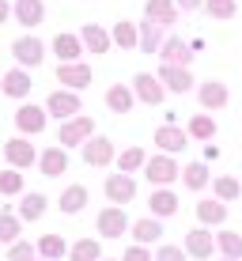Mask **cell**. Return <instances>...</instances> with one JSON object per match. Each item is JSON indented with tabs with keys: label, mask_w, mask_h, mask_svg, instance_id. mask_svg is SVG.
Returning <instances> with one entry per match:
<instances>
[{
	"label": "cell",
	"mask_w": 242,
	"mask_h": 261,
	"mask_svg": "<svg viewBox=\"0 0 242 261\" xmlns=\"http://www.w3.org/2000/svg\"><path fill=\"white\" fill-rule=\"evenodd\" d=\"M91 137H95V118L91 114H76V118L61 121V129H57V144L61 148H84Z\"/></svg>",
	"instance_id": "obj_1"
},
{
	"label": "cell",
	"mask_w": 242,
	"mask_h": 261,
	"mask_svg": "<svg viewBox=\"0 0 242 261\" xmlns=\"http://www.w3.org/2000/svg\"><path fill=\"white\" fill-rule=\"evenodd\" d=\"M144 178L159 190V186L178 182V178H182V167H178V159H174V155H167V151H163V155H151L148 163H144Z\"/></svg>",
	"instance_id": "obj_2"
},
{
	"label": "cell",
	"mask_w": 242,
	"mask_h": 261,
	"mask_svg": "<svg viewBox=\"0 0 242 261\" xmlns=\"http://www.w3.org/2000/svg\"><path fill=\"white\" fill-rule=\"evenodd\" d=\"M46 110H49V118H57V121H68V118H76V114H84V106H79V91H68V87L49 91Z\"/></svg>",
	"instance_id": "obj_3"
},
{
	"label": "cell",
	"mask_w": 242,
	"mask_h": 261,
	"mask_svg": "<svg viewBox=\"0 0 242 261\" xmlns=\"http://www.w3.org/2000/svg\"><path fill=\"white\" fill-rule=\"evenodd\" d=\"M46 121H49L46 106L23 102L19 110H15V129H19V137H38V133H46Z\"/></svg>",
	"instance_id": "obj_4"
},
{
	"label": "cell",
	"mask_w": 242,
	"mask_h": 261,
	"mask_svg": "<svg viewBox=\"0 0 242 261\" xmlns=\"http://www.w3.org/2000/svg\"><path fill=\"white\" fill-rule=\"evenodd\" d=\"M95 227H98V235H102V239H121L132 223H129V216H125V204H106V208L98 212Z\"/></svg>",
	"instance_id": "obj_5"
},
{
	"label": "cell",
	"mask_w": 242,
	"mask_h": 261,
	"mask_svg": "<svg viewBox=\"0 0 242 261\" xmlns=\"http://www.w3.org/2000/svg\"><path fill=\"white\" fill-rule=\"evenodd\" d=\"M12 57L19 68H38L42 61H46V46H42V38H34V34H23V38L12 42Z\"/></svg>",
	"instance_id": "obj_6"
},
{
	"label": "cell",
	"mask_w": 242,
	"mask_h": 261,
	"mask_svg": "<svg viewBox=\"0 0 242 261\" xmlns=\"http://www.w3.org/2000/svg\"><path fill=\"white\" fill-rule=\"evenodd\" d=\"M79 151H84V163L87 167H110V163H118V148H114L110 137H91Z\"/></svg>",
	"instance_id": "obj_7"
},
{
	"label": "cell",
	"mask_w": 242,
	"mask_h": 261,
	"mask_svg": "<svg viewBox=\"0 0 242 261\" xmlns=\"http://www.w3.org/2000/svg\"><path fill=\"white\" fill-rule=\"evenodd\" d=\"M185 254L197 257V261H208L216 254V235H212L204 223H197L193 231H185Z\"/></svg>",
	"instance_id": "obj_8"
},
{
	"label": "cell",
	"mask_w": 242,
	"mask_h": 261,
	"mask_svg": "<svg viewBox=\"0 0 242 261\" xmlns=\"http://www.w3.org/2000/svg\"><path fill=\"white\" fill-rule=\"evenodd\" d=\"M132 91H137V98H140L144 106H159V102L167 98L163 80L151 76V72H137V76H132Z\"/></svg>",
	"instance_id": "obj_9"
},
{
	"label": "cell",
	"mask_w": 242,
	"mask_h": 261,
	"mask_svg": "<svg viewBox=\"0 0 242 261\" xmlns=\"http://www.w3.org/2000/svg\"><path fill=\"white\" fill-rule=\"evenodd\" d=\"M4 159H8V167L26 170V167L38 163V151H34V144L26 140V137H12V140L4 144Z\"/></svg>",
	"instance_id": "obj_10"
},
{
	"label": "cell",
	"mask_w": 242,
	"mask_h": 261,
	"mask_svg": "<svg viewBox=\"0 0 242 261\" xmlns=\"http://www.w3.org/2000/svg\"><path fill=\"white\" fill-rule=\"evenodd\" d=\"M102 190H106V201H110V204H129L132 197H137V178L125 174V170H118V174L106 178Z\"/></svg>",
	"instance_id": "obj_11"
},
{
	"label": "cell",
	"mask_w": 242,
	"mask_h": 261,
	"mask_svg": "<svg viewBox=\"0 0 242 261\" xmlns=\"http://www.w3.org/2000/svg\"><path fill=\"white\" fill-rule=\"evenodd\" d=\"M151 140H155V148H159V151H167V155H178V151L190 148V133L178 129V125H170V121H167V125H159Z\"/></svg>",
	"instance_id": "obj_12"
},
{
	"label": "cell",
	"mask_w": 242,
	"mask_h": 261,
	"mask_svg": "<svg viewBox=\"0 0 242 261\" xmlns=\"http://www.w3.org/2000/svg\"><path fill=\"white\" fill-rule=\"evenodd\" d=\"M155 76L163 80V87H167V91H174V95H185V91H190V87L197 84L193 72L185 68V65H159Z\"/></svg>",
	"instance_id": "obj_13"
},
{
	"label": "cell",
	"mask_w": 242,
	"mask_h": 261,
	"mask_svg": "<svg viewBox=\"0 0 242 261\" xmlns=\"http://www.w3.org/2000/svg\"><path fill=\"white\" fill-rule=\"evenodd\" d=\"M57 84L68 91H84L91 84V68L79 65V61H65V65H57Z\"/></svg>",
	"instance_id": "obj_14"
},
{
	"label": "cell",
	"mask_w": 242,
	"mask_h": 261,
	"mask_svg": "<svg viewBox=\"0 0 242 261\" xmlns=\"http://www.w3.org/2000/svg\"><path fill=\"white\" fill-rule=\"evenodd\" d=\"M197 98H201V110H223V106L231 102V91L220 80H204V84L197 87Z\"/></svg>",
	"instance_id": "obj_15"
},
{
	"label": "cell",
	"mask_w": 242,
	"mask_h": 261,
	"mask_svg": "<svg viewBox=\"0 0 242 261\" xmlns=\"http://www.w3.org/2000/svg\"><path fill=\"white\" fill-rule=\"evenodd\" d=\"M31 87H34V80H31V72H26V68H12V72L0 76V91H4L8 98H26V95H31Z\"/></svg>",
	"instance_id": "obj_16"
},
{
	"label": "cell",
	"mask_w": 242,
	"mask_h": 261,
	"mask_svg": "<svg viewBox=\"0 0 242 261\" xmlns=\"http://www.w3.org/2000/svg\"><path fill=\"white\" fill-rule=\"evenodd\" d=\"M12 19L23 23L26 31H34V27L46 19V4H42V0H15L12 4Z\"/></svg>",
	"instance_id": "obj_17"
},
{
	"label": "cell",
	"mask_w": 242,
	"mask_h": 261,
	"mask_svg": "<svg viewBox=\"0 0 242 261\" xmlns=\"http://www.w3.org/2000/svg\"><path fill=\"white\" fill-rule=\"evenodd\" d=\"M38 170L46 178H61L68 170V148H61V144H53V148H46L38 155Z\"/></svg>",
	"instance_id": "obj_18"
},
{
	"label": "cell",
	"mask_w": 242,
	"mask_h": 261,
	"mask_svg": "<svg viewBox=\"0 0 242 261\" xmlns=\"http://www.w3.org/2000/svg\"><path fill=\"white\" fill-rule=\"evenodd\" d=\"M159 57H163V65H185L190 68L193 61V46L182 38H163V46H159Z\"/></svg>",
	"instance_id": "obj_19"
},
{
	"label": "cell",
	"mask_w": 242,
	"mask_h": 261,
	"mask_svg": "<svg viewBox=\"0 0 242 261\" xmlns=\"http://www.w3.org/2000/svg\"><path fill=\"white\" fill-rule=\"evenodd\" d=\"M178 0H148L144 4V19L151 23H159V27H170V23H178Z\"/></svg>",
	"instance_id": "obj_20"
},
{
	"label": "cell",
	"mask_w": 242,
	"mask_h": 261,
	"mask_svg": "<svg viewBox=\"0 0 242 261\" xmlns=\"http://www.w3.org/2000/svg\"><path fill=\"white\" fill-rule=\"evenodd\" d=\"M79 38H84V49L87 53H110V31L106 27H98V23H84L79 27Z\"/></svg>",
	"instance_id": "obj_21"
},
{
	"label": "cell",
	"mask_w": 242,
	"mask_h": 261,
	"mask_svg": "<svg viewBox=\"0 0 242 261\" xmlns=\"http://www.w3.org/2000/svg\"><path fill=\"white\" fill-rule=\"evenodd\" d=\"M178 204H182V201H178V193L170 190V186H159V190L148 197V208H151V216H159V220L174 216V212H178Z\"/></svg>",
	"instance_id": "obj_22"
},
{
	"label": "cell",
	"mask_w": 242,
	"mask_h": 261,
	"mask_svg": "<svg viewBox=\"0 0 242 261\" xmlns=\"http://www.w3.org/2000/svg\"><path fill=\"white\" fill-rule=\"evenodd\" d=\"M197 223H204V227H223V223H227V201H220V197L201 201L197 204Z\"/></svg>",
	"instance_id": "obj_23"
},
{
	"label": "cell",
	"mask_w": 242,
	"mask_h": 261,
	"mask_svg": "<svg viewBox=\"0 0 242 261\" xmlns=\"http://www.w3.org/2000/svg\"><path fill=\"white\" fill-rule=\"evenodd\" d=\"M106 106H110L114 114H129L132 106H137V91H132L129 84H110L106 87Z\"/></svg>",
	"instance_id": "obj_24"
},
{
	"label": "cell",
	"mask_w": 242,
	"mask_h": 261,
	"mask_svg": "<svg viewBox=\"0 0 242 261\" xmlns=\"http://www.w3.org/2000/svg\"><path fill=\"white\" fill-rule=\"evenodd\" d=\"M129 235L140 242V246H151V242L163 239V223H159V216H144V220H137L129 227Z\"/></svg>",
	"instance_id": "obj_25"
},
{
	"label": "cell",
	"mask_w": 242,
	"mask_h": 261,
	"mask_svg": "<svg viewBox=\"0 0 242 261\" xmlns=\"http://www.w3.org/2000/svg\"><path fill=\"white\" fill-rule=\"evenodd\" d=\"M53 53H57L61 65H65V61H79V53H84V38H79V34L61 31L57 38H53Z\"/></svg>",
	"instance_id": "obj_26"
},
{
	"label": "cell",
	"mask_w": 242,
	"mask_h": 261,
	"mask_svg": "<svg viewBox=\"0 0 242 261\" xmlns=\"http://www.w3.org/2000/svg\"><path fill=\"white\" fill-rule=\"evenodd\" d=\"M87 201H91V193H87V186H68V190L61 193L57 208L65 212V216H79V212L87 208Z\"/></svg>",
	"instance_id": "obj_27"
},
{
	"label": "cell",
	"mask_w": 242,
	"mask_h": 261,
	"mask_svg": "<svg viewBox=\"0 0 242 261\" xmlns=\"http://www.w3.org/2000/svg\"><path fill=\"white\" fill-rule=\"evenodd\" d=\"M46 208H49V201H46V193H23V201H19V220L23 223H38L42 216H46Z\"/></svg>",
	"instance_id": "obj_28"
},
{
	"label": "cell",
	"mask_w": 242,
	"mask_h": 261,
	"mask_svg": "<svg viewBox=\"0 0 242 261\" xmlns=\"http://www.w3.org/2000/svg\"><path fill=\"white\" fill-rule=\"evenodd\" d=\"M208 182H212V174H208V163H201V159H197V163H185V167H182V186H185V190L201 193Z\"/></svg>",
	"instance_id": "obj_29"
},
{
	"label": "cell",
	"mask_w": 242,
	"mask_h": 261,
	"mask_svg": "<svg viewBox=\"0 0 242 261\" xmlns=\"http://www.w3.org/2000/svg\"><path fill=\"white\" fill-rule=\"evenodd\" d=\"M216 250H220V257L238 261L242 257V235H238V231H231V227H220L216 231Z\"/></svg>",
	"instance_id": "obj_30"
},
{
	"label": "cell",
	"mask_w": 242,
	"mask_h": 261,
	"mask_svg": "<svg viewBox=\"0 0 242 261\" xmlns=\"http://www.w3.org/2000/svg\"><path fill=\"white\" fill-rule=\"evenodd\" d=\"M23 235V220L12 208H0V246H12Z\"/></svg>",
	"instance_id": "obj_31"
},
{
	"label": "cell",
	"mask_w": 242,
	"mask_h": 261,
	"mask_svg": "<svg viewBox=\"0 0 242 261\" xmlns=\"http://www.w3.org/2000/svg\"><path fill=\"white\" fill-rule=\"evenodd\" d=\"M110 38H114V46H121V49H137L140 46V27L129 23V19H121V23H114Z\"/></svg>",
	"instance_id": "obj_32"
},
{
	"label": "cell",
	"mask_w": 242,
	"mask_h": 261,
	"mask_svg": "<svg viewBox=\"0 0 242 261\" xmlns=\"http://www.w3.org/2000/svg\"><path fill=\"white\" fill-rule=\"evenodd\" d=\"M185 133H190L193 140H212L216 137V118H212V114H193L190 125H185Z\"/></svg>",
	"instance_id": "obj_33"
},
{
	"label": "cell",
	"mask_w": 242,
	"mask_h": 261,
	"mask_svg": "<svg viewBox=\"0 0 242 261\" xmlns=\"http://www.w3.org/2000/svg\"><path fill=\"white\" fill-rule=\"evenodd\" d=\"M148 163V151L140 148V144H132V148H125L118 155V170H125V174H137V170H144Z\"/></svg>",
	"instance_id": "obj_34"
},
{
	"label": "cell",
	"mask_w": 242,
	"mask_h": 261,
	"mask_svg": "<svg viewBox=\"0 0 242 261\" xmlns=\"http://www.w3.org/2000/svg\"><path fill=\"white\" fill-rule=\"evenodd\" d=\"M137 27H140V49L144 53H159V46H163V27L151 23V19L137 23Z\"/></svg>",
	"instance_id": "obj_35"
},
{
	"label": "cell",
	"mask_w": 242,
	"mask_h": 261,
	"mask_svg": "<svg viewBox=\"0 0 242 261\" xmlns=\"http://www.w3.org/2000/svg\"><path fill=\"white\" fill-rule=\"evenodd\" d=\"M72 261H102V242L98 239H79L76 246H68Z\"/></svg>",
	"instance_id": "obj_36"
},
{
	"label": "cell",
	"mask_w": 242,
	"mask_h": 261,
	"mask_svg": "<svg viewBox=\"0 0 242 261\" xmlns=\"http://www.w3.org/2000/svg\"><path fill=\"white\" fill-rule=\"evenodd\" d=\"M65 254H68V242H65V235H42V239H38V257L57 261V257H65Z\"/></svg>",
	"instance_id": "obj_37"
},
{
	"label": "cell",
	"mask_w": 242,
	"mask_h": 261,
	"mask_svg": "<svg viewBox=\"0 0 242 261\" xmlns=\"http://www.w3.org/2000/svg\"><path fill=\"white\" fill-rule=\"evenodd\" d=\"M212 190H216V197H220V201H235V197L242 193V178H231V174H220L216 178V182H212Z\"/></svg>",
	"instance_id": "obj_38"
},
{
	"label": "cell",
	"mask_w": 242,
	"mask_h": 261,
	"mask_svg": "<svg viewBox=\"0 0 242 261\" xmlns=\"http://www.w3.org/2000/svg\"><path fill=\"white\" fill-rule=\"evenodd\" d=\"M0 197H23V174L15 167L0 170Z\"/></svg>",
	"instance_id": "obj_39"
},
{
	"label": "cell",
	"mask_w": 242,
	"mask_h": 261,
	"mask_svg": "<svg viewBox=\"0 0 242 261\" xmlns=\"http://www.w3.org/2000/svg\"><path fill=\"white\" fill-rule=\"evenodd\" d=\"M204 12H208L212 19L227 23V19H235V12H238V0H204Z\"/></svg>",
	"instance_id": "obj_40"
},
{
	"label": "cell",
	"mask_w": 242,
	"mask_h": 261,
	"mask_svg": "<svg viewBox=\"0 0 242 261\" xmlns=\"http://www.w3.org/2000/svg\"><path fill=\"white\" fill-rule=\"evenodd\" d=\"M38 257V246H31V242H12V246H8V261H34Z\"/></svg>",
	"instance_id": "obj_41"
},
{
	"label": "cell",
	"mask_w": 242,
	"mask_h": 261,
	"mask_svg": "<svg viewBox=\"0 0 242 261\" xmlns=\"http://www.w3.org/2000/svg\"><path fill=\"white\" fill-rule=\"evenodd\" d=\"M190 254H185V246H159V254H155V261H185Z\"/></svg>",
	"instance_id": "obj_42"
},
{
	"label": "cell",
	"mask_w": 242,
	"mask_h": 261,
	"mask_svg": "<svg viewBox=\"0 0 242 261\" xmlns=\"http://www.w3.org/2000/svg\"><path fill=\"white\" fill-rule=\"evenodd\" d=\"M121 261H155V257H151V250H148V246H140V242H132V246H129V250H125V254H121Z\"/></svg>",
	"instance_id": "obj_43"
},
{
	"label": "cell",
	"mask_w": 242,
	"mask_h": 261,
	"mask_svg": "<svg viewBox=\"0 0 242 261\" xmlns=\"http://www.w3.org/2000/svg\"><path fill=\"white\" fill-rule=\"evenodd\" d=\"M178 8L182 12H197V8H204V0H178Z\"/></svg>",
	"instance_id": "obj_44"
},
{
	"label": "cell",
	"mask_w": 242,
	"mask_h": 261,
	"mask_svg": "<svg viewBox=\"0 0 242 261\" xmlns=\"http://www.w3.org/2000/svg\"><path fill=\"white\" fill-rule=\"evenodd\" d=\"M8 19H12V4H8V0H0V27H4Z\"/></svg>",
	"instance_id": "obj_45"
},
{
	"label": "cell",
	"mask_w": 242,
	"mask_h": 261,
	"mask_svg": "<svg viewBox=\"0 0 242 261\" xmlns=\"http://www.w3.org/2000/svg\"><path fill=\"white\" fill-rule=\"evenodd\" d=\"M102 261H121V257H102Z\"/></svg>",
	"instance_id": "obj_46"
},
{
	"label": "cell",
	"mask_w": 242,
	"mask_h": 261,
	"mask_svg": "<svg viewBox=\"0 0 242 261\" xmlns=\"http://www.w3.org/2000/svg\"><path fill=\"white\" fill-rule=\"evenodd\" d=\"M34 261H46V257H34Z\"/></svg>",
	"instance_id": "obj_47"
},
{
	"label": "cell",
	"mask_w": 242,
	"mask_h": 261,
	"mask_svg": "<svg viewBox=\"0 0 242 261\" xmlns=\"http://www.w3.org/2000/svg\"><path fill=\"white\" fill-rule=\"evenodd\" d=\"M220 261H231V257H220Z\"/></svg>",
	"instance_id": "obj_48"
}]
</instances>
